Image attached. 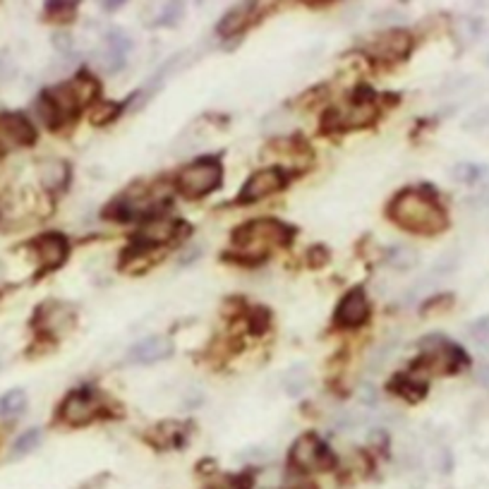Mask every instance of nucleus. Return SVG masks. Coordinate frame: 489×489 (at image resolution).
Here are the masks:
<instances>
[{"instance_id": "f257e3e1", "label": "nucleus", "mask_w": 489, "mask_h": 489, "mask_svg": "<svg viewBox=\"0 0 489 489\" xmlns=\"http://www.w3.org/2000/svg\"><path fill=\"white\" fill-rule=\"evenodd\" d=\"M391 218L401 228L420 235H434L447 228V214L430 192L406 190L391 204Z\"/></svg>"}, {"instance_id": "f03ea898", "label": "nucleus", "mask_w": 489, "mask_h": 489, "mask_svg": "<svg viewBox=\"0 0 489 489\" xmlns=\"http://www.w3.org/2000/svg\"><path fill=\"white\" fill-rule=\"evenodd\" d=\"M96 96V82L92 77L80 75L73 82H65L56 87L39 101V111L46 118V123H56L58 118H70L80 108L87 106Z\"/></svg>"}, {"instance_id": "7ed1b4c3", "label": "nucleus", "mask_w": 489, "mask_h": 489, "mask_svg": "<svg viewBox=\"0 0 489 489\" xmlns=\"http://www.w3.org/2000/svg\"><path fill=\"white\" fill-rule=\"evenodd\" d=\"M291 241V228L274 218H257L248 225H241L233 235V245L248 259L264 257L266 252L281 248Z\"/></svg>"}, {"instance_id": "20e7f679", "label": "nucleus", "mask_w": 489, "mask_h": 489, "mask_svg": "<svg viewBox=\"0 0 489 489\" xmlns=\"http://www.w3.org/2000/svg\"><path fill=\"white\" fill-rule=\"evenodd\" d=\"M221 178H224V171H221L218 158H199L187 168H183V173L178 175V187L185 197L197 199L216 190L221 185Z\"/></svg>"}, {"instance_id": "39448f33", "label": "nucleus", "mask_w": 489, "mask_h": 489, "mask_svg": "<svg viewBox=\"0 0 489 489\" xmlns=\"http://www.w3.org/2000/svg\"><path fill=\"white\" fill-rule=\"evenodd\" d=\"M363 49H365L374 60H401L406 58L408 53H410V49H413V39H410V34L391 29V32L370 36V39L363 43Z\"/></svg>"}, {"instance_id": "423d86ee", "label": "nucleus", "mask_w": 489, "mask_h": 489, "mask_svg": "<svg viewBox=\"0 0 489 489\" xmlns=\"http://www.w3.org/2000/svg\"><path fill=\"white\" fill-rule=\"evenodd\" d=\"M377 113L372 99H350L348 103H343L339 111H332L326 116V127L329 130H346V127H357V125H367Z\"/></svg>"}, {"instance_id": "0eeeda50", "label": "nucleus", "mask_w": 489, "mask_h": 489, "mask_svg": "<svg viewBox=\"0 0 489 489\" xmlns=\"http://www.w3.org/2000/svg\"><path fill=\"white\" fill-rule=\"evenodd\" d=\"M36 140L34 125L19 113H0V147L3 149H17L29 147Z\"/></svg>"}, {"instance_id": "6e6552de", "label": "nucleus", "mask_w": 489, "mask_h": 489, "mask_svg": "<svg viewBox=\"0 0 489 489\" xmlns=\"http://www.w3.org/2000/svg\"><path fill=\"white\" fill-rule=\"evenodd\" d=\"M101 410L99 398L92 391H75L65 398V403L60 408V417L67 424H87L92 417H96Z\"/></svg>"}, {"instance_id": "1a4fd4ad", "label": "nucleus", "mask_w": 489, "mask_h": 489, "mask_svg": "<svg viewBox=\"0 0 489 489\" xmlns=\"http://www.w3.org/2000/svg\"><path fill=\"white\" fill-rule=\"evenodd\" d=\"M291 461L300 470H319L329 461V454L315 434H302L291 448Z\"/></svg>"}, {"instance_id": "9d476101", "label": "nucleus", "mask_w": 489, "mask_h": 489, "mask_svg": "<svg viewBox=\"0 0 489 489\" xmlns=\"http://www.w3.org/2000/svg\"><path fill=\"white\" fill-rule=\"evenodd\" d=\"M286 185V178L279 168H266V171H259L249 178L248 183L242 185L241 199L242 202H257L262 197H269L274 195Z\"/></svg>"}, {"instance_id": "9b49d317", "label": "nucleus", "mask_w": 489, "mask_h": 489, "mask_svg": "<svg viewBox=\"0 0 489 489\" xmlns=\"http://www.w3.org/2000/svg\"><path fill=\"white\" fill-rule=\"evenodd\" d=\"M34 252L39 257V264L42 269H56L65 262L67 257V241L60 235V233H49V235H42L34 242Z\"/></svg>"}, {"instance_id": "f8f14e48", "label": "nucleus", "mask_w": 489, "mask_h": 489, "mask_svg": "<svg viewBox=\"0 0 489 489\" xmlns=\"http://www.w3.org/2000/svg\"><path fill=\"white\" fill-rule=\"evenodd\" d=\"M367 315H370V305H367L365 293L360 291V288H353L350 293H346V298L340 300L339 312H336V322L340 326H360V324L365 322Z\"/></svg>"}, {"instance_id": "ddd939ff", "label": "nucleus", "mask_w": 489, "mask_h": 489, "mask_svg": "<svg viewBox=\"0 0 489 489\" xmlns=\"http://www.w3.org/2000/svg\"><path fill=\"white\" fill-rule=\"evenodd\" d=\"M168 355H171V340L166 336H149L130 350V360L141 363V365H151V363H158Z\"/></svg>"}, {"instance_id": "4468645a", "label": "nucleus", "mask_w": 489, "mask_h": 489, "mask_svg": "<svg viewBox=\"0 0 489 489\" xmlns=\"http://www.w3.org/2000/svg\"><path fill=\"white\" fill-rule=\"evenodd\" d=\"M75 322V312L67 305H58V302H50V305H43L42 312H39V324L42 329L50 333H63L67 332Z\"/></svg>"}, {"instance_id": "2eb2a0df", "label": "nucleus", "mask_w": 489, "mask_h": 489, "mask_svg": "<svg viewBox=\"0 0 489 489\" xmlns=\"http://www.w3.org/2000/svg\"><path fill=\"white\" fill-rule=\"evenodd\" d=\"M252 10H255V3H241V5L228 10L224 19L218 22V34L228 39V36H235L238 32H242L245 25H248L249 15H252Z\"/></svg>"}, {"instance_id": "dca6fc26", "label": "nucleus", "mask_w": 489, "mask_h": 489, "mask_svg": "<svg viewBox=\"0 0 489 489\" xmlns=\"http://www.w3.org/2000/svg\"><path fill=\"white\" fill-rule=\"evenodd\" d=\"M175 233H178V224L173 218H154L141 228L140 238L147 245H164V242L173 241Z\"/></svg>"}, {"instance_id": "f3484780", "label": "nucleus", "mask_w": 489, "mask_h": 489, "mask_svg": "<svg viewBox=\"0 0 489 489\" xmlns=\"http://www.w3.org/2000/svg\"><path fill=\"white\" fill-rule=\"evenodd\" d=\"M39 178L46 190L56 192L60 187H65L67 178H70V168H67L65 161H58V158H50V161H43L42 168H39Z\"/></svg>"}, {"instance_id": "a211bd4d", "label": "nucleus", "mask_w": 489, "mask_h": 489, "mask_svg": "<svg viewBox=\"0 0 489 489\" xmlns=\"http://www.w3.org/2000/svg\"><path fill=\"white\" fill-rule=\"evenodd\" d=\"M307 386H309V370L305 365H295L283 374V389L288 396H300L302 391H307Z\"/></svg>"}, {"instance_id": "6ab92c4d", "label": "nucleus", "mask_w": 489, "mask_h": 489, "mask_svg": "<svg viewBox=\"0 0 489 489\" xmlns=\"http://www.w3.org/2000/svg\"><path fill=\"white\" fill-rule=\"evenodd\" d=\"M25 408H27V393L22 389H12L0 398V413L3 415H19Z\"/></svg>"}, {"instance_id": "aec40b11", "label": "nucleus", "mask_w": 489, "mask_h": 489, "mask_svg": "<svg viewBox=\"0 0 489 489\" xmlns=\"http://www.w3.org/2000/svg\"><path fill=\"white\" fill-rule=\"evenodd\" d=\"M389 264L393 269H401V271H408L417 264V255H415L410 248H393L389 252Z\"/></svg>"}, {"instance_id": "412c9836", "label": "nucleus", "mask_w": 489, "mask_h": 489, "mask_svg": "<svg viewBox=\"0 0 489 489\" xmlns=\"http://www.w3.org/2000/svg\"><path fill=\"white\" fill-rule=\"evenodd\" d=\"M39 444H42V430H29L15 441L12 454H15V456H27V454H32Z\"/></svg>"}, {"instance_id": "4be33fe9", "label": "nucleus", "mask_w": 489, "mask_h": 489, "mask_svg": "<svg viewBox=\"0 0 489 489\" xmlns=\"http://www.w3.org/2000/svg\"><path fill=\"white\" fill-rule=\"evenodd\" d=\"M75 5H70V3H53L46 8V15L53 19V22H70L73 17H75Z\"/></svg>"}, {"instance_id": "5701e85b", "label": "nucleus", "mask_w": 489, "mask_h": 489, "mask_svg": "<svg viewBox=\"0 0 489 489\" xmlns=\"http://www.w3.org/2000/svg\"><path fill=\"white\" fill-rule=\"evenodd\" d=\"M468 333H470V339L478 340L480 346H489V315L487 317H480L478 322L470 324V329H468Z\"/></svg>"}, {"instance_id": "b1692460", "label": "nucleus", "mask_w": 489, "mask_h": 489, "mask_svg": "<svg viewBox=\"0 0 489 489\" xmlns=\"http://www.w3.org/2000/svg\"><path fill=\"white\" fill-rule=\"evenodd\" d=\"M482 171H485V168L475 166V164H461V166L454 168V178L461 180V183H473V180L480 178Z\"/></svg>"}, {"instance_id": "393cba45", "label": "nucleus", "mask_w": 489, "mask_h": 489, "mask_svg": "<svg viewBox=\"0 0 489 489\" xmlns=\"http://www.w3.org/2000/svg\"><path fill=\"white\" fill-rule=\"evenodd\" d=\"M118 111H120V108H118L116 103H99V106L92 111V123L94 125L108 123V120H113V118L118 116Z\"/></svg>"}, {"instance_id": "a878e982", "label": "nucleus", "mask_w": 489, "mask_h": 489, "mask_svg": "<svg viewBox=\"0 0 489 489\" xmlns=\"http://www.w3.org/2000/svg\"><path fill=\"white\" fill-rule=\"evenodd\" d=\"M180 15H183V5L180 3H168L166 8L161 10L157 25H175L180 19Z\"/></svg>"}, {"instance_id": "bb28decb", "label": "nucleus", "mask_w": 489, "mask_h": 489, "mask_svg": "<svg viewBox=\"0 0 489 489\" xmlns=\"http://www.w3.org/2000/svg\"><path fill=\"white\" fill-rule=\"evenodd\" d=\"M209 489H248V482H242L241 478H225V480L214 482Z\"/></svg>"}, {"instance_id": "cd10ccee", "label": "nucleus", "mask_w": 489, "mask_h": 489, "mask_svg": "<svg viewBox=\"0 0 489 489\" xmlns=\"http://www.w3.org/2000/svg\"><path fill=\"white\" fill-rule=\"evenodd\" d=\"M53 43H56V49H60V50L73 49V39H70L67 34H56V36H53Z\"/></svg>"}]
</instances>
